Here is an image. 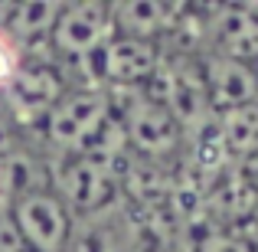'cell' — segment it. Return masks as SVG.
<instances>
[{
    "label": "cell",
    "mask_w": 258,
    "mask_h": 252,
    "mask_svg": "<svg viewBox=\"0 0 258 252\" xmlns=\"http://www.w3.org/2000/svg\"><path fill=\"white\" fill-rule=\"evenodd\" d=\"M111 108L124 128L127 147L144 158H167L183 144V128L176 125L170 108L151 92V88H131V92H108Z\"/></svg>",
    "instance_id": "1"
},
{
    "label": "cell",
    "mask_w": 258,
    "mask_h": 252,
    "mask_svg": "<svg viewBox=\"0 0 258 252\" xmlns=\"http://www.w3.org/2000/svg\"><path fill=\"white\" fill-rule=\"evenodd\" d=\"M66 92L69 85L62 79L59 59L23 56L17 76L0 92V105L13 128H39Z\"/></svg>",
    "instance_id": "2"
},
{
    "label": "cell",
    "mask_w": 258,
    "mask_h": 252,
    "mask_svg": "<svg viewBox=\"0 0 258 252\" xmlns=\"http://www.w3.org/2000/svg\"><path fill=\"white\" fill-rule=\"evenodd\" d=\"M108 115H111V95L92 85H79L56 102V108L39 128L56 154H79L85 141L108 121Z\"/></svg>",
    "instance_id": "3"
},
{
    "label": "cell",
    "mask_w": 258,
    "mask_h": 252,
    "mask_svg": "<svg viewBox=\"0 0 258 252\" xmlns=\"http://www.w3.org/2000/svg\"><path fill=\"white\" fill-rule=\"evenodd\" d=\"M111 36H114L111 4H105V0H76V4H62V10H59V20L49 36V53L59 56L62 63L82 66Z\"/></svg>",
    "instance_id": "4"
},
{
    "label": "cell",
    "mask_w": 258,
    "mask_h": 252,
    "mask_svg": "<svg viewBox=\"0 0 258 252\" xmlns=\"http://www.w3.org/2000/svg\"><path fill=\"white\" fill-rule=\"evenodd\" d=\"M49 187L69 207V213L105 210L118 193L114 170L85 154H56L49 167Z\"/></svg>",
    "instance_id": "5"
},
{
    "label": "cell",
    "mask_w": 258,
    "mask_h": 252,
    "mask_svg": "<svg viewBox=\"0 0 258 252\" xmlns=\"http://www.w3.org/2000/svg\"><path fill=\"white\" fill-rule=\"evenodd\" d=\"M10 216L17 223L30 252H66L72 239V213L52 187H39L10 200Z\"/></svg>",
    "instance_id": "6"
},
{
    "label": "cell",
    "mask_w": 258,
    "mask_h": 252,
    "mask_svg": "<svg viewBox=\"0 0 258 252\" xmlns=\"http://www.w3.org/2000/svg\"><path fill=\"white\" fill-rule=\"evenodd\" d=\"M200 43L206 56H226L258 66V20L248 4H213L200 20Z\"/></svg>",
    "instance_id": "7"
},
{
    "label": "cell",
    "mask_w": 258,
    "mask_h": 252,
    "mask_svg": "<svg viewBox=\"0 0 258 252\" xmlns=\"http://www.w3.org/2000/svg\"><path fill=\"white\" fill-rule=\"evenodd\" d=\"M189 13L186 4H164V0H118L111 4V30L114 36H131L144 43H157L176 33L183 17Z\"/></svg>",
    "instance_id": "8"
},
{
    "label": "cell",
    "mask_w": 258,
    "mask_h": 252,
    "mask_svg": "<svg viewBox=\"0 0 258 252\" xmlns=\"http://www.w3.org/2000/svg\"><path fill=\"white\" fill-rule=\"evenodd\" d=\"M200 59L213 112H229V108L258 102V66L235 63L226 56H206V53Z\"/></svg>",
    "instance_id": "9"
},
{
    "label": "cell",
    "mask_w": 258,
    "mask_h": 252,
    "mask_svg": "<svg viewBox=\"0 0 258 252\" xmlns=\"http://www.w3.org/2000/svg\"><path fill=\"white\" fill-rule=\"evenodd\" d=\"M62 4L59 0H23V4H0V26L13 43L30 56L33 49H49L52 26L59 20Z\"/></svg>",
    "instance_id": "10"
},
{
    "label": "cell",
    "mask_w": 258,
    "mask_h": 252,
    "mask_svg": "<svg viewBox=\"0 0 258 252\" xmlns=\"http://www.w3.org/2000/svg\"><path fill=\"white\" fill-rule=\"evenodd\" d=\"M216 121H219V134H222V144H226L229 164L258 158V102L229 108V112H216Z\"/></svg>",
    "instance_id": "11"
},
{
    "label": "cell",
    "mask_w": 258,
    "mask_h": 252,
    "mask_svg": "<svg viewBox=\"0 0 258 252\" xmlns=\"http://www.w3.org/2000/svg\"><path fill=\"white\" fill-rule=\"evenodd\" d=\"M196 252H255V246L245 239V236L222 229V233H209L206 239L196 246Z\"/></svg>",
    "instance_id": "12"
},
{
    "label": "cell",
    "mask_w": 258,
    "mask_h": 252,
    "mask_svg": "<svg viewBox=\"0 0 258 252\" xmlns=\"http://www.w3.org/2000/svg\"><path fill=\"white\" fill-rule=\"evenodd\" d=\"M20 63H23V49H20V46L4 33V26H0V92H4V88L10 85V79L17 76Z\"/></svg>",
    "instance_id": "13"
},
{
    "label": "cell",
    "mask_w": 258,
    "mask_h": 252,
    "mask_svg": "<svg viewBox=\"0 0 258 252\" xmlns=\"http://www.w3.org/2000/svg\"><path fill=\"white\" fill-rule=\"evenodd\" d=\"M4 210H10V200H7V190H4V183H0V213Z\"/></svg>",
    "instance_id": "14"
}]
</instances>
